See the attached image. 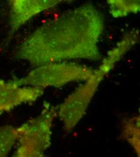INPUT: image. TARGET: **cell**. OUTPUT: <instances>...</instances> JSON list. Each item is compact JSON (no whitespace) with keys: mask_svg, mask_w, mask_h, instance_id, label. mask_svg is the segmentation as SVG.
Here are the masks:
<instances>
[{"mask_svg":"<svg viewBox=\"0 0 140 157\" xmlns=\"http://www.w3.org/2000/svg\"><path fill=\"white\" fill-rule=\"evenodd\" d=\"M104 28L103 15L86 3L40 25L22 42L16 58L35 67L73 59L97 61Z\"/></svg>","mask_w":140,"mask_h":157,"instance_id":"obj_1","label":"cell"},{"mask_svg":"<svg viewBox=\"0 0 140 157\" xmlns=\"http://www.w3.org/2000/svg\"><path fill=\"white\" fill-rule=\"evenodd\" d=\"M112 68L102 60L99 68L94 70L92 76L76 88L58 107V116L66 132H71L85 115L101 81Z\"/></svg>","mask_w":140,"mask_h":157,"instance_id":"obj_3","label":"cell"},{"mask_svg":"<svg viewBox=\"0 0 140 157\" xmlns=\"http://www.w3.org/2000/svg\"><path fill=\"white\" fill-rule=\"evenodd\" d=\"M57 116L58 107L45 101L38 116L17 128L13 157H44L51 144L52 126Z\"/></svg>","mask_w":140,"mask_h":157,"instance_id":"obj_2","label":"cell"},{"mask_svg":"<svg viewBox=\"0 0 140 157\" xmlns=\"http://www.w3.org/2000/svg\"><path fill=\"white\" fill-rule=\"evenodd\" d=\"M94 70L76 62L63 61L35 67L26 76L14 80L20 86L60 87L74 81H85L94 73Z\"/></svg>","mask_w":140,"mask_h":157,"instance_id":"obj_4","label":"cell"},{"mask_svg":"<svg viewBox=\"0 0 140 157\" xmlns=\"http://www.w3.org/2000/svg\"><path fill=\"white\" fill-rule=\"evenodd\" d=\"M109 11L114 18H123L140 12V1L109 0Z\"/></svg>","mask_w":140,"mask_h":157,"instance_id":"obj_8","label":"cell"},{"mask_svg":"<svg viewBox=\"0 0 140 157\" xmlns=\"http://www.w3.org/2000/svg\"><path fill=\"white\" fill-rule=\"evenodd\" d=\"M42 88L20 86L14 80L0 78V114L9 111L24 103L36 101L44 93Z\"/></svg>","mask_w":140,"mask_h":157,"instance_id":"obj_6","label":"cell"},{"mask_svg":"<svg viewBox=\"0 0 140 157\" xmlns=\"http://www.w3.org/2000/svg\"><path fill=\"white\" fill-rule=\"evenodd\" d=\"M121 138L132 148L137 157H140V116L126 118L122 123Z\"/></svg>","mask_w":140,"mask_h":157,"instance_id":"obj_7","label":"cell"},{"mask_svg":"<svg viewBox=\"0 0 140 157\" xmlns=\"http://www.w3.org/2000/svg\"><path fill=\"white\" fill-rule=\"evenodd\" d=\"M17 128L12 125L0 126V157H8L17 140Z\"/></svg>","mask_w":140,"mask_h":157,"instance_id":"obj_9","label":"cell"},{"mask_svg":"<svg viewBox=\"0 0 140 157\" xmlns=\"http://www.w3.org/2000/svg\"><path fill=\"white\" fill-rule=\"evenodd\" d=\"M62 0H11L10 4L9 37L27 22L41 12L66 2Z\"/></svg>","mask_w":140,"mask_h":157,"instance_id":"obj_5","label":"cell"}]
</instances>
